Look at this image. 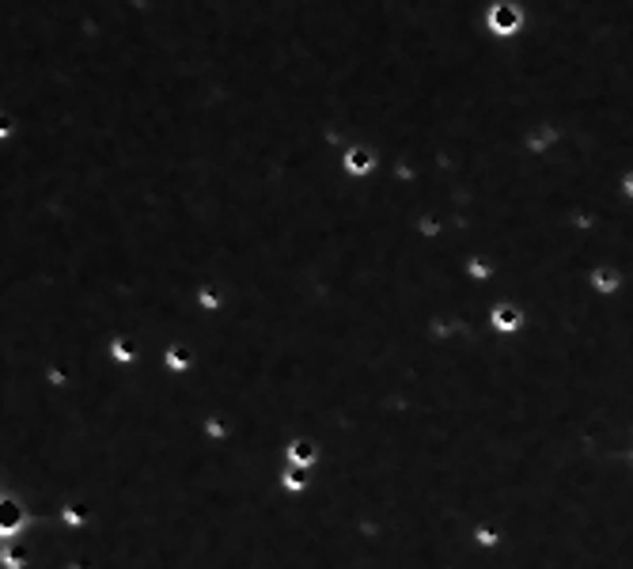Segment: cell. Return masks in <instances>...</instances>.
Instances as JSON below:
<instances>
[{
    "instance_id": "obj_3",
    "label": "cell",
    "mask_w": 633,
    "mask_h": 569,
    "mask_svg": "<svg viewBox=\"0 0 633 569\" xmlns=\"http://www.w3.org/2000/svg\"><path fill=\"white\" fill-rule=\"evenodd\" d=\"M349 171H368V152H349Z\"/></svg>"
},
{
    "instance_id": "obj_1",
    "label": "cell",
    "mask_w": 633,
    "mask_h": 569,
    "mask_svg": "<svg viewBox=\"0 0 633 569\" xmlns=\"http://www.w3.org/2000/svg\"><path fill=\"white\" fill-rule=\"evenodd\" d=\"M519 23V15H516V8H508V4H501L497 12H493V27L497 31H512V27Z\"/></svg>"
},
{
    "instance_id": "obj_2",
    "label": "cell",
    "mask_w": 633,
    "mask_h": 569,
    "mask_svg": "<svg viewBox=\"0 0 633 569\" xmlns=\"http://www.w3.org/2000/svg\"><path fill=\"white\" fill-rule=\"evenodd\" d=\"M519 323V315L512 312V307H497V326L501 330H508V326H516Z\"/></svg>"
}]
</instances>
